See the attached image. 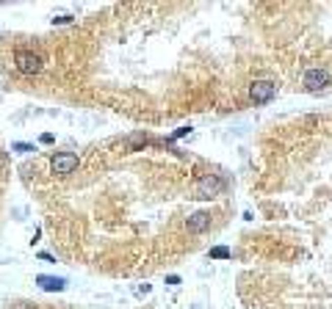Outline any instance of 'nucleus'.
<instances>
[{
	"label": "nucleus",
	"mask_w": 332,
	"mask_h": 309,
	"mask_svg": "<svg viewBox=\"0 0 332 309\" xmlns=\"http://www.w3.org/2000/svg\"><path fill=\"white\" fill-rule=\"evenodd\" d=\"M14 152H20V155H25V152H34V147H31V144H14Z\"/></svg>",
	"instance_id": "10"
},
{
	"label": "nucleus",
	"mask_w": 332,
	"mask_h": 309,
	"mask_svg": "<svg viewBox=\"0 0 332 309\" xmlns=\"http://www.w3.org/2000/svg\"><path fill=\"white\" fill-rule=\"evenodd\" d=\"M3 171H6V157H3V152H0V177H3Z\"/></svg>",
	"instance_id": "13"
},
{
	"label": "nucleus",
	"mask_w": 332,
	"mask_h": 309,
	"mask_svg": "<svg viewBox=\"0 0 332 309\" xmlns=\"http://www.w3.org/2000/svg\"><path fill=\"white\" fill-rule=\"evenodd\" d=\"M186 226H189V232H194V235L210 229V213H194V216L186 221Z\"/></svg>",
	"instance_id": "6"
},
{
	"label": "nucleus",
	"mask_w": 332,
	"mask_h": 309,
	"mask_svg": "<svg viewBox=\"0 0 332 309\" xmlns=\"http://www.w3.org/2000/svg\"><path fill=\"white\" fill-rule=\"evenodd\" d=\"M189 132H191V127H177V130H174V132H172V135H169V141H177V138H183V135H189Z\"/></svg>",
	"instance_id": "9"
},
{
	"label": "nucleus",
	"mask_w": 332,
	"mask_h": 309,
	"mask_svg": "<svg viewBox=\"0 0 332 309\" xmlns=\"http://www.w3.org/2000/svg\"><path fill=\"white\" fill-rule=\"evenodd\" d=\"M39 141H42V144H53V135H50V132H45V135H42Z\"/></svg>",
	"instance_id": "12"
},
{
	"label": "nucleus",
	"mask_w": 332,
	"mask_h": 309,
	"mask_svg": "<svg viewBox=\"0 0 332 309\" xmlns=\"http://www.w3.org/2000/svg\"><path fill=\"white\" fill-rule=\"evenodd\" d=\"M210 260H230V249H227V246H216V249H210Z\"/></svg>",
	"instance_id": "8"
},
{
	"label": "nucleus",
	"mask_w": 332,
	"mask_h": 309,
	"mask_svg": "<svg viewBox=\"0 0 332 309\" xmlns=\"http://www.w3.org/2000/svg\"><path fill=\"white\" fill-rule=\"evenodd\" d=\"M67 22H72V17H70V14H64V17H55V20H53V25H67Z\"/></svg>",
	"instance_id": "11"
},
{
	"label": "nucleus",
	"mask_w": 332,
	"mask_h": 309,
	"mask_svg": "<svg viewBox=\"0 0 332 309\" xmlns=\"http://www.w3.org/2000/svg\"><path fill=\"white\" fill-rule=\"evenodd\" d=\"M36 285L42 290H47V293H61L67 287V282L58 279V276H36Z\"/></svg>",
	"instance_id": "7"
},
{
	"label": "nucleus",
	"mask_w": 332,
	"mask_h": 309,
	"mask_svg": "<svg viewBox=\"0 0 332 309\" xmlns=\"http://www.w3.org/2000/svg\"><path fill=\"white\" fill-rule=\"evenodd\" d=\"M332 83V75L327 72V69H308L305 72V80H302V86H305V91H310V94H318V91H324Z\"/></svg>",
	"instance_id": "2"
},
{
	"label": "nucleus",
	"mask_w": 332,
	"mask_h": 309,
	"mask_svg": "<svg viewBox=\"0 0 332 309\" xmlns=\"http://www.w3.org/2000/svg\"><path fill=\"white\" fill-rule=\"evenodd\" d=\"M75 168H78V155H72V152H58L50 160V171L55 177H67V174H72Z\"/></svg>",
	"instance_id": "4"
},
{
	"label": "nucleus",
	"mask_w": 332,
	"mask_h": 309,
	"mask_svg": "<svg viewBox=\"0 0 332 309\" xmlns=\"http://www.w3.org/2000/svg\"><path fill=\"white\" fill-rule=\"evenodd\" d=\"M222 191H224V180H222V177H216V174H208V177H202V180L197 182L194 196L202 199V201H210V199H216Z\"/></svg>",
	"instance_id": "1"
},
{
	"label": "nucleus",
	"mask_w": 332,
	"mask_h": 309,
	"mask_svg": "<svg viewBox=\"0 0 332 309\" xmlns=\"http://www.w3.org/2000/svg\"><path fill=\"white\" fill-rule=\"evenodd\" d=\"M274 94H277V83H271V80H255V83L249 86V99L258 102V105L274 99Z\"/></svg>",
	"instance_id": "5"
},
{
	"label": "nucleus",
	"mask_w": 332,
	"mask_h": 309,
	"mask_svg": "<svg viewBox=\"0 0 332 309\" xmlns=\"http://www.w3.org/2000/svg\"><path fill=\"white\" fill-rule=\"evenodd\" d=\"M14 66L20 69L22 75H36V72H42V58L36 53H31V50H17Z\"/></svg>",
	"instance_id": "3"
}]
</instances>
